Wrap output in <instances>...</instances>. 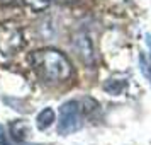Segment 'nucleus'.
<instances>
[{"label": "nucleus", "mask_w": 151, "mask_h": 145, "mask_svg": "<svg viewBox=\"0 0 151 145\" xmlns=\"http://www.w3.org/2000/svg\"><path fill=\"white\" fill-rule=\"evenodd\" d=\"M31 63L37 75L48 82L66 80L71 75V63L58 50H39L31 55Z\"/></svg>", "instance_id": "1"}, {"label": "nucleus", "mask_w": 151, "mask_h": 145, "mask_svg": "<svg viewBox=\"0 0 151 145\" xmlns=\"http://www.w3.org/2000/svg\"><path fill=\"white\" fill-rule=\"evenodd\" d=\"M24 46V34L19 24L14 21H5L0 24V53L14 55Z\"/></svg>", "instance_id": "2"}, {"label": "nucleus", "mask_w": 151, "mask_h": 145, "mask_svg": "<svg viewBox=\"0 0 151 145\" xmlns=\"http://www.w3.org/2000/svg\"><path fill=\"white\" fill-rule=\"evenodd\" d=\"M82 128V113L78 101H68L60 108V119H58V133L68 135Z\"/></svg>", "instance_id": "3"}, {"label": "nucleus", "mask_w": 151, "mask_h": 145, "mask_svg": "<svg viewBox=\"0 0 151 145\" xmlns=\"http://www.w3.org/2000/svg\"><path fill=\"white\" fill-rule=\"evenodd\" d=\"M75 50L78 56L82 58V62H85L87 65H93L95 63V53H93V46H92V41H90L88 34L85 33H78L75 36Z\"/></svg>", "instance_id": "4"}, {"label": "nucleus", "mask_w": 151, "mask_h": 145, "mask_svg": "<svg viewBox=\"0 0 151 145\" xmlns=\"http://www.w3.org/2000/svg\"><path fill=\"white\" fill-rule=\"evenodd\" d=\"M37 128L39 130H48L51 125L55 123V111L51 108H44V109L37 114Z\"/></svg>", "instance_id": "5"}, {"label": "nucleus", "mask_w": 151, "mask_h": 145, "mask_svg": "<svg viewBox=\"0 0 151 145\" xmlns=\"http://www.w3.org/2000/svg\"><path fill=\"white\" fill-rule=\"evenodd\" d=\"M27 125L24 123V121H14V123L10 125V135L14 138L17 144H22L24 142V138L27 135Z\"/></svg>", "instance_id": "6"}, {"label": "nucleus", "mask_w": 151, "mask_h": 145, "mask_svg": "<svg viewBox=\"0 0 151 145\" xmlns=\"http://www.w3.org/2000/svg\"><path fill=\"white\" fill-rule=\"evenodd\" d=\"M126 85H127V82H126V80H116V79H110V80L105 84L104 87H105V90H107L109 94L117 96V94H121V92L126 89Z\"/></svg>", "instance_id": "7"}, {"label": "nucleus", "mask_w": 151, "mask_h": 145, "mask_svg": "<svg viewBox=\"0 0 151 145\" xmlns=\"http://www.w3.org/2000/svg\"><path fill=\"white\" fill-rule=\"evenodd\" d=\"M51 2H53V0H24V4H26L31 10H34V12H42V10H46Z\"/></svg>", "instance_id": "8"}, {"label": "nucleus", "mask_w": 151, "mask_h": 145, "mask_svg": "<svg viewBox=\"0 0 151 145\" xmlns=\"http://www.w3.org/2000/svg\"><path fill=\"white\" fill-rule=\"evenodd\" d=\"M148 43H150V48H151V36L148 38ZM139 62H141L143 72H144V74H146L148 77H150V80H151V55H150V60H146V58H144V55H141Z\"/></svg>", "instance_id": "9"}, {"label": "nucleus", "mask_w": 151, "mask_h": 145, "mask_svg": "<svg viewBox=\"0 0 151 145\" xmlns=\"http://www.w3.org/2000/svg\"><path fill=\"white\" fill-rule=\"evenodd\" d=\"M0 145H12L7 140V137H5V130H4V126H2V125H0Z\"/></svg>", "instance_id": "10"}, {"label": "nucleus", "mask_w": 151, "mask_h": 145, "mask_svg": "<svg viewBox=\"0 0 151 145\" xmlns=\"http://www.w3.org/2000/svg\"><path fill=\"white\" fill-rule=\"evenodd\" d=\"M15 0H0V4H4V5H10V4H14Z\"/></svg>", "instance_id": "11"}]
</instances>
